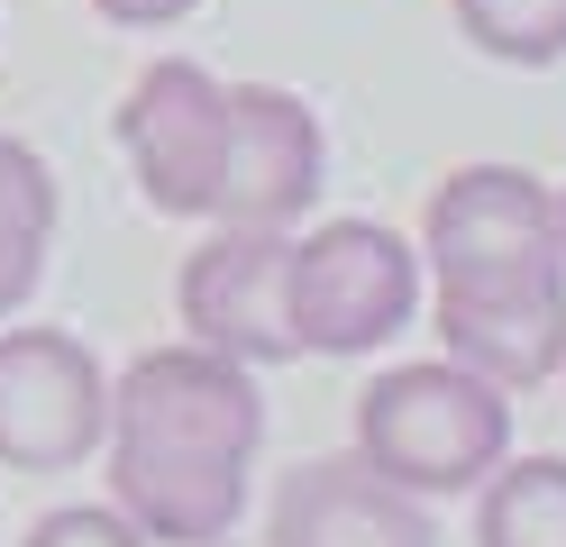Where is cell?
Instances as JSON below:
<instances>
[{"mask_svg":"<svg viewBox=\"0 0 566 547\" xmlns=\"http://www.w3.org/2000/svg\"><path fill=\"white\" fill-rule=\"evenodd\" d=\"M111 429V375L64 328H10L0 338V465L64 474Z\"/></svg>","mask_w":566,"mask_h":547,"instance_id":"5b68a950","label":"cell"},{"mask_svg":"<svg viewBox=\"0 0 566 547\" xmlns=\"http://www.w3.org/2000/svg\"><path fill=\"white\" fill-rule=\"evenodd\" d=\"M283 246H293V229H229V219H220V229L184 255L174 302H184V328L201 347H220L238 365L302 356L293 347V319H283Z\"/></svg>","mask_w":566,"mask_h":547,"instance_id":"ba28073f","label":"cell"},{"mask_svg":"<svg viewBox=\"0 0 566 547\" xmlns=\"http://www.w3.org/2000/svg\"><path fill=\"white\" fill-rule=\"evenodd\" d=\"M475 493V547H566V456L493 465Z\"/></svg>","mask_w":566,"mask_h":547,"instance_id":"7c38bea8","label":"cell"},{"mask_svg":"<svg viewBox=\"0 0 566 547\" xmlns=\"http://www.w3.org/2000/svg\"><path fill=\"white\" fill-rule=\"evenodd\" d=\"M439 338L457 365H475L484 383L530 392L566 365V274L493 283V292H439Z\"/></svg>","mask_w":566,"mask_h":547,"instance_id":"30bf717a","label":"cell"},{"mask_svg":"<svg viewBox=\"0 0 566 547\" xmlns=\"http://www.w3.org/2000/svg\"><path fill=\"white\" fill-rule=\"evenodd\" d=\"M210 547H220V538H210Z\"/></svg>","mask_w":566,"mask_h":547,"instance_id":"e0dca14e","label":"cell"},{"mask_svg":"<svg viewBox=\"0 0 566 547\" xmlns=\"http://www.w3.org/2000/svg\"><path fill=\"white\" fill-rule=\"evenodd\" d=\"M557 375H566V365H557Z\"/></svg>","mask_w":566,"mask_h":547,"instance_id":"ac0fdd59","label":"cell"},{"mask_svg":"<svg viewBox=\"0 0 566 547\" xmlns=\"http://www.w3.org/2000/svg\"><path fill=\"white\" fill-rule=\"evenodd\" d=\"M28 547H147V538H137L128 529V511H46V520L38 529H28Z\"/></svg>","mask_w":566,"mask_h":547,"instance_id":"5bb4252c","label":"cell"},{"mask_svg":"<svg viewBox=\"0 0 566 547\" xmlns=\"http://www.w3.org/2000/svg\"><path fill=\"white\" fill-rule=\"evenodd\" d=\"M101 19H119V28H174V19H192L201 0H92Z\"/></svg>","mask_w":566,"mask_h":547,"instance_id":"9a60e30c","label":"cell"},{"mask_svg":"<svg viewBox=\"0 0 566 547\" xmlns=\"http://www.w3.org/2000/svg\"><path fill=\"white\" fill-rule=\"evenodd\" d=\"M557 238H566V192H557Z\"/></svg>","mask_w":566,"mask_h":547,"instance_id":"2e32d148","label":"cell"},{"mask_svg":"<svg viewBox=\"0 0 566 547\" xmlns=\"http://www.w3.org/2000/svg\"><path fill=\"white\" fill-rule=\"evenodd\" d=\"M467 46L493 64H557L566 55V0H448Z\"/></svg>","mask_w":566,"mask_h":547,"instance_id":"4fadbf2b","label":"cell"},{"mask_svg":"<svg viewBox=\"0 0 566 547\" xmlns=\"http://www.w3.org/2000/svg\"><path fill=\"white\" fill-rule=\"evenodd\" d=\"M220 137H229V83L192 55H165L128 83L119 101V146L137 165V192L165 219H210L220 182Z\"/></svg>","mask_w":566,"mask_h":547,"instance_id":"8992f818","label":"cell"},{"mask_svg":"<svg viewBox=\"0 0 566 547\" xmlns=\"http://www.w3.org/2000/svg\"><path fill=\"white\" fill-rule=\"evenodd\" d=\"M46 246H55V173L28 137H0V319L38 292Z\"/></svg>","mask_w":566,"mask_h":547,"instance_id":"8fae6325","label":"cell"},{"mask_svg":"<svg viewBox=\"0 0 566 547\" xmlns=\"http://www.w3.org/2000/svg\"><path fill=\"white\" fill-rule=\"evenodd\" d=\"M430 274L439 292H493V283H530V274H566V238H557V192L530 182L521 165H457L430 192Z\"/></svg>","mask_w":566,"mask_h":547,"instance_id":"277c9868","label":"cell"},{"mask_svg":"<svg viewBox=\"0 0 566 547\" xmlns=\"http://www.w3.org/2000/svg\"><path fill=\"white\" fill-rule=\"evenodd\" d=\"M311 192H321V119L283 83H229L210 219H229V229H293L311 210Z\"/></svg>","mask_w":566,"mask_h":547,"instance_id":"52a82bcc","label":"cell"},{"mask_svg":"<svg viewBox=\"0 0 566 547\" xmlns=\"http://www.w3.org/2000/svg\"><path fill=\"white\" fill-rule=\"evenodd\" d=\"M411 302H420V255L375 219H329L283 246V319H293V347L311 356H366L402 338Z\"/></svg>","mask_w":566,"mask_h":547,"instance_id":"3957f363","label":"cell"},{"mask_svg":"<svg viewBox=\"0 0 566 547\" xmlns=\"http://www.w3.org/2000/svg\"><path fill=\"white\" fill-rule=\"evenodd\" d=\"M512 448V392L475 365H394L357 392V456L394 474L402 493H475Z\"/></svg>","mask_w":566,"mask_h":547,"instance_id":"7a4b0ae2","label":"cell"},{"mask_svg":"<svg viewBox=\"0 0 566 547\" xmlns=\"http://www.w3.org/2000/svg\"><path fill=\"white\" fill-rule=\"evenodd\" d=\"M111 511L147 547H210L247 511V465L265 448V401L220 347H156L111 383Z\"/></svg>","mask_w":566,"mask_h":547,"instance_id":"6da1fadb","label":"cell"},{"mask_svg":"<svg viewBox=\"0 0 566 547\" xmlns=\"http://www.w3.org/2000/svg\"><path fill=\"white\" fill-rule=\"evenodd\" d=\"M265 547H439V529L420 511V493H402L366 456H321L274 493Z\"/></svg>","mask_w":566,"mask_h":547,"instance_id":"9c48e42d","label":"cell"}]
</instances>
